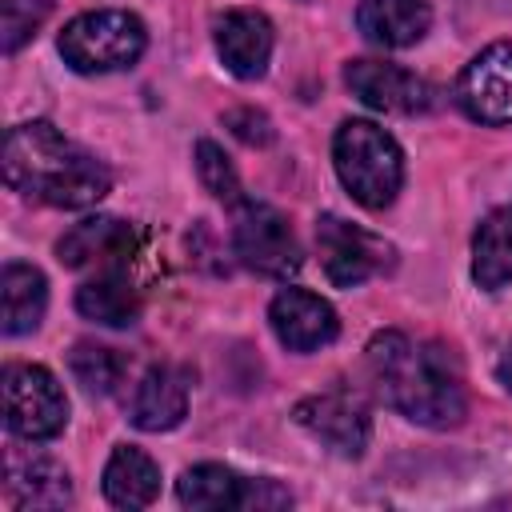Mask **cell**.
Wrapping results in <instances>:
<instances>
[{
	"instance_id": "obj_1",
	"label": "cell",
	"mask_w": 512,
	"mask_h": 512,
	"mask_svg": "<svg viewBox=\"0 0 512 512\" xmlns=\"http://www.w3.org/2000/svg\"><path fill=\"white\" fill-rule=\"evenodd\" d=\"M4 184L52 208H92L108 196L112 172L48 120H28L4 140Z\"/></svg>"
},
{
	"instance_id": "obj_2",
	"label": "cell",
	"mask_w": 512,
	"mask_h": 512,
	"mask_svg": "<svg viewBox=\"0 0 512 512\" xmlns=\"http://www.w3.org/2000/svg\"><path fill=\"white\" fill-rule=\"evenodd\" d=\"M368 368L384 400L412 424L456 428L464 420V384L444 348L412 344L404 332H376L368 344Z\"/></svg>"
},
{
	"instance_id": "obj_3",
	"label": "cell",
	"mask_w": 512,
	"mask_h": 512,
	"mask_svg": "<svg viewBox=\"0 0 512 512\" xmlns=\"http://www.w3.org/2000/svg\"><path fill=\"white\" fill-rule=\"evenodd\" d=\"M332 164L348 196L364 208H388L404 184L400 144L372 120H344L332 140Z\"/></svg>"
},
{
	"instance_id": "obj_4",
	"label": "cell",
	"mask_w": 512,
	"mask_h": 512,
	"mask_svg": "<svg viewBox=\"0 0 512 512\" xmlns=\"http://www.w3.org/2000/svg\"><path fill=\"white\" fill-rule=\"evenodd\" d=\"M148 32L140 16L120 8H96L64 24L60 32V56L68 68L96 76V72H120L132 68L144 56Z\"/></svg>"
},
{
	"instance_id": "obj_5",
	"label": "cell",
	"mask_w": 512,
	"mask_h": 512,
	"mask_svg": "<svg viewBox=\"0 0 512 512\" xmlns=\"http://www.w3.org/2000/svg\"><path fill=\"white\" fill-rule=\"evenodd\" d=\"M4 424L12 436L36 444L52 440L68 424V396L56 376L40 364H8L4 368Z\"/></svg>"
},
{
	"instance_id": "obj_6",
	"label": "cell",
	"mask_w": 512,
	"mask_h": 512,
	"mask_svg": "<svg viewBox=\"0 0 512 512\" xmlns=\"http://www.w3.org/2000/svg\"><path fill=\"white\" fill-rule=\"evenodd\" d=\"M232 252L240 256L244 268L260 276L288 280L300 268V244L292 224L260 200H240L236 204V224H232Z\"/></svg>"
},
{
	"instance_id": "obj_7",
	"label": "cell",
	"mask_w": 512,
	"mask_h": 512,
	"mask_svg": "<svg viewBox=\"0 0 512 512\" xmlns=\"http://www.w3.org/2000/svg\"><path fill=\"white\" fill-rule=\"evenodd\" d=\"M316 252L324 264V276L336 288H356L380 272L392 268V244L364 232L360 224H348L344 216H320L316 220Z\"/></svg>"
},
{
	"instance_id": "obj_8",
	"label": "cell",
	"mask_w": 512,
	"mask_h": 512,
	"mask_svg": "<svg viewBox=\"0 0 512 512\" xmlns=\"http://www.w3.org/2000/svg\"><path fill=\"white\" fill-rule=\"evenodd\" d=\"M296 424L312 440L332 448L336 456H360L368 448V436H372L368 404L352 388H328V392L304 396L296 404Z\"/></svg>"
},
{
	"instance_id": "obj_9",
	"label": "cell",
	"mask_w": 512,
	"mask_h": 512,
	"mask_svg": "<svg viewBox=\"0 0 512 512\" xmlns=\"http://www.w3.org/2000/svg\"><path fill=\"white\" fill-rule=\"evenodd\" d=\"M456 104L476 124H512V40H496L464 64Z\"/></svg>"
},
{
	"instance_id": "obj_10",
	"label": "cell",
	"mask_w": 512,
	"mask_h": 512,
	"mask_svg": "<svg viewBox=\"0 0 512 512\" xmlns=\"http://www.w3.org/2000/svg\"><path fill=\"white\" fill-rule=\"evenodd\" d=\"M344 84L352 88V96H360L368 108L376 112H392V116H416L432 108V84L400 64H384V60H348L344 68Z\"/></svg>"
},
{
	"instance_id": "obj_11",
	"label": "cell",
	"mask_w": 512,
	"mask_h": 512,
	"mask_svg": "<svg viewBox=\"0 0 512 512\" xmlns=\"http://www.w3.org/2000/svg\"><path fill=\"white\" fill-rule=\"evenodd\" d=\"M212 40H216V52H220L224 68L236 80H256V76H264L268 60H272L276 32H272V20L264 12H256V8H228V12L216 16Z\"/></svg>"
},
{
	"instance_id": "obj_12",
	"label": "cell",
	"mask_w": 512,
	"mask_h": 512,
	"mask_svg": "<svg viewBox=\"0 0 512 512\" xmlns=\"http://www.w3.org/2000/svg\"><path fill=\"white\" fill-rule=\"evenodd\" d=\"M268 324H272L276 340L288 352H316V348L332 344L336 332H340V320H336L332 304L320 300L308 288H280L272 296Z\"/></svg>"
},
{
	"instance_id": "obj_13",
	"label": "cell",
	"mask_w": 512,
	"mask_h": 512,
	"mask_svg": "<svg viewBox=\"0 0 512 512\" xmlns=\"http://www.w3.org/2000/svg\"><path fill=\"white\" fill-rule=\"evenodd\" d=\"M132 248H136L132 228L124 220H112V216H88L72 232H64V240L56 244L60 260L76 272H84V268H96V272L128 268Z\"/></svg>"
},
{
	"instance_id": "obj_14",
	"label": "cell",
	"mask_w": 512,
	"mask_h": 512,
	"mask_svg": "<svg viewBox=\"0 0 512 512\" xmlns=\"http://www.w3.org/2000/svg\"><path fill=\"white\" fill-rule=\"evenodd\" d=\"M188 388H192V376L188 368H176V364H156L140 376L132 400H128V420L140 428V432H168L184 420L188 412Z\"/></svg>"
},
{
	"instance_id": "obj_15",
	"label": "cell",
	"mask_w": 512,
	"mask_h": 512,
	"mask_svg": "<svg viewBox=\"0 0 512 512\" xmlns=\"http://www.w3.org/2000/svg\"><path fill=\"white\" fill-rule=\"evenodd\" d=\"M4 468H8V496L16 508H64L72 500L68 472L44 452L12 448Z\"/></svg>"
},
{
	"instance_id": "obj_16",
	"label": "cell",
	"mask_w": 512,
	"mask_h": 512,
	"mask_svg": "<svg viewBox=\"0 0 512 512\" xmlns=\"http://www.w3.org/2000/svg\"><path fill=\"white\" fill-rule=\"evenodd\" d=\"M432 24V4L428 0H360L356 8V28L364 40L380 48H408L424 40Z\"/></svg>"
},
{
	"instance_id": "obj_17",
	"label": "cell",
	"mask_w": 512,
	"mask_h": 512,
	"mask_svg": "<svg viewBox=\"0 0 512 512\" xmlns=\"http://www.w3.org/2000/svg\"><path fill=\"white\" fill-rule=\"evenodd\" d=\"M48 308V280L32 264H4L0 272V328L4 336H24L36 332Z\"/></svg>"
},
{
	"instance_id": "obj_18",
	"label": "cell",
	"mask_w": 512,
	"mask_h": 512,
	"mask_svg": "<svg viewBox=\"0 0 512 512\" xmlns=\"http://www.w3.org/2000/svg\"><path fill=\"white\" fill-rule=\"evenodd\" d=\"M160 492V468L148 452L132 444H116L104 464V496L112 508H148Z\"/></svg>"
},
{
	"instance_id": "obj_19",
	"label": "cell",
	"mask_w": 512,
	"mask_h": 512,
	"mask_svg": "<svg viewBox=\"0 0 512 512\" xmlns=\"http://www.w3.org/2000/svg\"><path fill=\"white\" fill-rule=\"evenodd\" d=\"M76 308L84 320L104 324V328H128L140 312L136 288L128 280V268H112V272H96L92 280H84L76 288Z\"/></svg>"
},
{
	"instance_id": "obj_20",
	"label": "cell",
	"mask_w": 512,
	"mask_h": 512,
	"mask_svg": "<svg viewBox=\"0 0 512 512\" xmlns=\"http://www.w3.org/2000/svg\"><path fill=\"white\" fill-rule=\"evenodd\" d=\"M472 280L484 292H500L512 284V204L484 216L472 236Z\"/></svg>"
},
{
	"instance_id": "obj_21",
	"label": "cell",
	"mask_w": 512,
	"mask_h": 512,
	"mask_svg": "<svg viewBox=\"0 0 512 512\" xmlns=\"http://www.w3.org/2000/svg\"><path fill=\"white\" fill-rule=\"evenodd\" d=\"M252 480L236 476L224 464H196L176 480V496L184 508L196 512H220V508H248Z\"/></svg>"
},
{
	"instance_id": "obj_22",
	"label": "cell",
	"mask_w": 512,
	"mask_h": 512,
	"mask_svg": "<svg viewBox=\"0 0 512 512\" xmlns=\"http://www.w3.org/2000/svg\"><path fill=\"white\" fill-rule=\"evenodd\" d=\"M68 368L84 384V392H92V396H108L120 384V376H124V360L112 348L92 344V340H80L68 352Z\"/></svg>"
},
{
	"instance_id": "obj_23",
	"label": "cell",
	"mask_w": 512,
	"mask_h": 512,
	"mask_svg": "<svg viewBox=\"0 0 512 512\" xmlns=\"http://www.w3.org/2000/svg\"><path fill=\"white\" fill-rule=\"evenodd\" d=\"M52 0H0V44L4 52H16L36 36V28L48 20Z\"/></svg>"
},
{
	"instance_id": "obj_24",
	"label": "cell",
	"mask_w": 512,
	"mask_h": 512,
	"mask_svg": "<svg viewBox=\"0 0 512 512\" xmlns=\"http://www.w3.org/2000/svg\"><path fill=\"white\" fill-rule=\"evenodd\" d=\"M196 172H200V184H204L216 200H224V204H240V200H244V196H240L236 168L228 164V156H224L220 144H212V140H200V144H196Z\"/></svg>"
},
{
	"instance_id": "obj_25",
	"label": "cell",
	"mask_w": 512,
	"mask_h": 512,
	"mask_svg": "<svg viewBox=\"0 0 512 512\" xmlns=\"http://www.w3.org/2000/svg\"><path fill=\"white\" fill-rule=\"evenodd\" d=\"M224 124H228L244 144H268V140H272V120H268L264 112H256V108H236V112L224 116Z\"/></svg>"
},
{
	"instance_id": "obj_26",
	"label": "cell",
	"mask_w": 512,
	"mask_h": 512,
	"mask_svg": "<svg viewBox=\"0 0 512 512\" xmlns=\"http://www.w3.org/2000/svg\"><path fill=\"white\" fill-rule=\"evenodd\" d=\"M496 372H500V384L512 392V344L504 348V356H500V368H496Z\"/></svg>"
}]
</instances>
